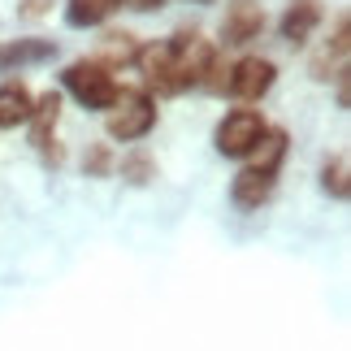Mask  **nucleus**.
Masks as SVG:
<instances>
[{
    "instance_id": "nucleus-1",
    "label": "nucleus",
    "mask_w": 351,
    "mask_h": 351,
    "mask_svg": "<svg viewBox=\"0 0 351 351\" xmlns=\"http://www.w3.org/2000/svg\"><path fill=\"white\" fill-rule=\"evenodd\" d=\"M156 126V104L147 91H117V100L104 109V130L117 143H139Z\"/></svg>"
},
{
    "instance_id": "nucleus-2",
    "label": "nucleus",
    "mask_w": 351,
    "mask_h": 351,
    "mask_svg": "<svg viewBox=\"0 0 351 351\" xmlns=\"http://www.w3.org/2000/svg\"><path fill=\"white\" fill-rule=\"evenodd\" d=\"M61 83H65V91H70L83 109H96V113L109 109V104L117 100V91H121L113 70H104L100 61H74V65H65Z\"/></svg>"
},
{
    "instance_id": "nucleus-3",
    "label": "nucleus",
    "mask_w": 351,
    "mask_h": 351,
    "mask_svg": "<svg viewBox=\"0 0 351 351\" xmlns=\"http://www.w3.org/2000/svg\"><path fill=\"white\" fill-rule=\"evenodd\" d=\"M265 130H269V126H265V117L256 113V109H234V113H226V117L217 121V134H213V143H217L221 156L247 160V152L261 143Z\"/></svg>"
},
{
    "instance_id": "nucleus-4",
    "label": "nucleus",
    "mask_w": 351,
    "mask_h": 351,
    "mask_svg": "<svg viewBox=\"0 0 351 351\" xmlns=\"http://www.w3.org/2000/svg\"><path fill=\"white\" fill-rule=\"evenodd\" d=\"M274 83H278V65L269 57H243L226 70L221 91H230V100H239V104H256Z\"/></svg>"
},
{
    "instance_id": "nucleus-5",
    "label": "nucleus",
    "mask_w": 351,
    "mask_h": 351,
    "mask_svg": "<svg viewBox=\"0 0 351 351\" xmlns=\"http://www.w3.org/2000/svg\"><path fill=\"white\" fill-rule=\"evenodd\" d=\"M134 65H139L143 83L156 91V96H178L182 83H178V70H173V52H169V39H152L147 48H139V57H134Z\"/></svg>"
},
{
    "instance_id": "nucleus-6",
    "label": "nucleus",
    "mask_w": 351,
    "mask_h": 351,
    "mask_svg": "<svg viewBox=\"0 0 351 351\" xmlns=\"http://www.w3.org/2000/svg\"><path fill=\"white\" fill-rule=\"evenodd\" d=\"M347 57H351V22L339 18V22H334V35L313 52L308 70H313V78L330 83V78H343V74H347Z\"/></svg>"
},
{
    "instance_id": "nucleus-7",
    "label": "nucleus",
    "mask_w": 351,
    "mask_h": 351,
    "mask_svg": "<svg viewBox=\"0 0 351 351\" xmlns=\"http://www.w3.org/2000/svg\"><path fill=\"white\" fill-rule=\"evenodd\" d=\"M265 31V9L252 5V0H234L230 9H226V22H221V39L226 44H252V39H261Z\"/></svg>"
},
{
    "instance_id": "nucleus-8",
    "label": "nucleus",
    "mask_w": 351,
    "mask_h": 351,
    "mask_svg": "<svg viewBox=\"0 0 351 351\" xmlns=\"http://www.w3.org/2000/svg\"><path fill=\"white\" fill-rule=\"evenodd\" d=\"M274 186H278V173H269V169H239L234 173V182H230V199L239 208H261L269 195H274Z\"/></svg>"
},
{
    "instance_id": "nucleus-9",
    "label": "nucleus",
    "mask_w": 351,
    "mask_h": 351,
    "mask_svg": "<svg viewBox=\"0 0 351 351\" xmlns=\"http://www.w3.org/2000/svg\"><path fill=\"white\" fill-rule=\"evenodd\" d=\"M321 22V5L317 0H291V9L282 13V39L287 44H308V35Z\"/></svg>"
},
{
    "instance_id": "nucleus-10",
    "label": "nucleus",
    "mask_w": 351,
    "mask_h": 351,
    "mask_svg": "<svg viewBox=\"0 0 351 351\" xmlns=\"http://www.w3.org/2000/svg\"><path fill=\"white\" fill-rule=\"evenodd\" d=\"M57 121H61V91H44V96L31 104V117H26V126H31V143L48 147V134L57 130Z\"/></svg>"
},
{
    "instance_id": "nucleus-11",
    "label": "nucleus",
    "mask_w": 351,
    "mask_h": 351,
    "mask_svg": "<svg viewBox=\"0 0 351 351\" xmlns=\"http://www.w3.org/2000/svg\"><path fill=\"white\" fill-rule=\"evenodd\" d=\"M134 57H139L134 35L130 31H109V35L100 39V48H96V57H91V61H100L104 70H121V65H134Z\"/></svg>"
},
{
    "instance_id": "nucleus-12",
    "label": "nucleus",
    "mask_w": 351,
    "mask_h": 351,
    "mask_svg": "<svg viewBox=\"0 0 351 351\" xmlns=\"http://www.w3.org/2000/svg\"><path fill=\"white\" fill-rule=\"evenodd\" d=\"M31 104H35V96H31L22 83H0V130L26 126V117H31Z\"/></svg>"
},
{
    "instance_id": "nucleus-13",
    "label": "nucleus",
    "mask_w": 351,
    "mask_h": 351,
    "mask_svg": "<svg viewBox=\"0 0 351 351\" xmlns=\"http://www.w3.org/2000/svg\"><path fill=\"white\" fill-rule=\"evenodd\" d=\"M121 9V0H65V22L74 31H87V26H100L104 18H113Z\"/></svg>"
},
{
    "instance_id": "nucleus-14",
    "label": "nucleus",
    "mask_w": 351,
    "mask_h": 351,
    "mask_svg": "<svg viewBox=\"0 0 351 351\" xmlns=\"http://www.w3.org/2000/svg\"><path fill=\"white\" fill-rule=\"evenodd\" d=\"M282 156H287V130H265V134H261V143H256L252 152H247L252 169H269V173H278Z\"/></svg>"
},
{
    "instance_id": "nucleus-15",
    "label": "nucleus",
    "mask_w": 351,
    "mask_h": 351,
    "mask_svg": "<svg viewBox=\"0 0 351 351\" xmlns=\"http://www.w3.org/2000/svg\"><path fill=\"white\" fill-rule=\"evenodd\" d=\"M52 39H22V44H13V48H5L0 52V65H26V61H44V57H52Z\"/></svg>"
},
{
    "instance_id": "nucleus-16",
    "label": "nucleus",
    "mask_w": 351,
    "mask_h": 351,
    "mask_svg": "<svg viewBox=\"0 0 351 351\" xmlns=\"http://www.w3.org/2000/svg\"><path fill=\"white\" fill-rule=\"evenodd\" d=\"M321 186H326L334 199H347V191H351V182H347V156L326 160V169H321Z\"/></svg>"
},
{
    "instance_id": "nucleus-17",
    "label": "nucleus",
    "mask_w": 351,
    "mask_h": 351,
    "mask_svg": "<svg viewBox=\"0 0 351 351\" xmlns=\"http://www.w3.org/2000/svg\"><path fill=\"white\" fill-rule=\"evenodd\" d=\"M121 178H130V182H147V178H156V169H152V160H147L143 152H134L121 160Z\"/></svg>"
},
{
    "instance_id": "nucleus-18",
    "label": "nucleus",
    "mask_w": 351,
    "mask_h": 351,
    "mask_svg": "<svg viewBox=\"0 0 351 351\" xmlns=\"http://www.w3.org/2000/svg\"><path fill=\"white\" fill-rule=\"evenodd\" d=\"M48 9H52V0H18V13H22V18H44Z\"/></svg>"
},
{
    "instance_id": "nucleus-19",
    "label": "nucleus",
    "mask_w": 351,
    "mask_h": 351,
    "mask_svg": "<svg viewBox=\"0 0 351 351\" xmlns=\"http://www.w3.org/2000/svg\"><path fill=\"white\" fill-rule=\"evenodd\" d=\"M87 169H91V173H104V169H109V152H104V147H96V152L87 156Z\"/></svg>"
},
{
    "instance_id": "nucleus-20",
    "label": "nucleus",
    "mask_w": 351,
    "mask_h": 351,
    "mask_svg": "<svg viewBox=\"0 0 351 351\" xmlns=\"http://www.w3.org/2000/svg\"><path fill=\"white\" fill-rule=\"evenodd\" d=\"M130 9H139V13H147V9H156V5H165V0H126Z\"/></svg>"
}]
</instances>
